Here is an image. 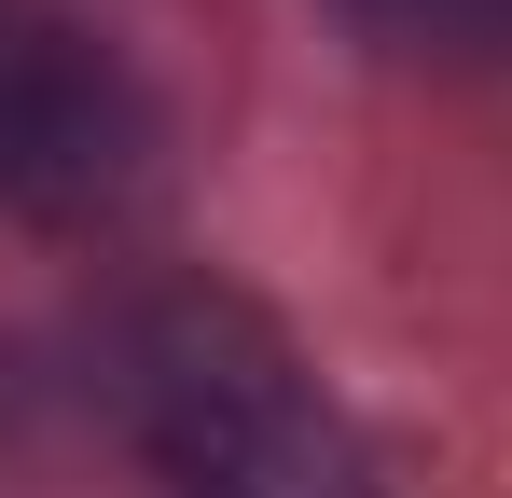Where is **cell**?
Here are the masks:
<instances>
[{
	"label": "cell",
	"mask_w": 512,
	"mask_h": 498,
	"mask_svg": "<svg viewBox=\"0 0 512 498\" xmlns=\"http://www.w3.org/2000/svg\"><path fill=\"white\" fill-rule=\"evenodd\" d=\"M111 402L180 498H360L333 402L236 291H153L111 319Z\"/></svg>",
	"instance_id": "1"
},
{
	"label": "cell",
	"mask_w": 512,
	"mask_h": 498,
	"mask_svg": "<svg viewBox=\"0 0 512 498\" xmlns=\"http://www.w3.org/2000/svg\"><path fill=\"white\" fill-rule=\"evenodd\" d=\"M153 166L139 70L56 0H0V222H97Z\"/></svg>",
	"instance_id": "2"
},
{
	"label": "cell",
	"mask_w": 512,
	"mask_h": 498,
	"mask_svg": "<svg viewBox=\"0 0 512 498\" xmlns=\"http://www.w3.org/2000/svg\"><path fill=\"white\" fill-rule=\"evenodd\" d=\"M333 14L388 70H512V0H333Z\"/></svg>",
	"instance_id": "3"
}]
</instances>
